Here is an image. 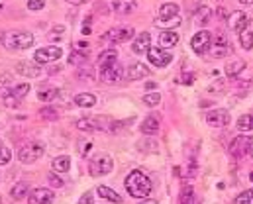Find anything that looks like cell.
<instances>
[{"mask_svg":"<svg viewBox=\"0 0 253 204\" xmlns=\"http://www.w3.org/2000/svg\"><path fill=\"white\" fill-rule=\"evenodd\" d=\"M124 185H126L127 195L131 199H149V195L153 193L151 179L143 171H139V169H133V171L127 173Z\"/></svg>","mask_w":253,"mask_h":204,"instance_id":"6da1fadb","label":"cell"},{"mask_svg":"<svg viewBox=\"0 0 253 204\" xmlns=\"http://www.w3.org/2000/svg\"><path fill=\"white\" fill-rule=\"evenodd\" d=\"M0 41L6 49H28L34 45V36L30 32H6Z\"/></svg>","mask_w":253,"mask_h":204,"instance_id":"7a4b0ae2","label":"cell"},{"mask_svg":"<svg viewBox=\"0 0 253 204\" xmlns=\"http://www.w3.org/2000/svg\"><path fill=\"white\" fill-rule=\"evenodd\" d=\"M114 163H112V157L106 155V153H96L88 159V173L90 177H102V175H108L112 171Z\"/></svg>","mask_w":253,"mask_h":204,"instance_id":"3957f363","label":"cell"},{"mask_svg":"<svg viewBox=\"0 0 253 204\" xmlns=\"http://www.w3.org/2000/svg\"><path fill=\"white\" fill-rule=\"evenodd\" d=\"M43 153H45V145L42 141H30V143H26V145L20 147L18 159H20V163L30 165V163H36Z\"/></svg>","mask_w":253,"mask_h":204,"instance_id":"277c9868","label":"cell"},{"mask_svg":"<svg viewBox=\"0 0 253 204\" xmlns=\"http://www.w3.org/2000/svg\"><path fill=\"white\" fill-rule=\"evenodd\" d=\"M61 55H63V49H61V47H57V45H45V47H42V49H36L34 61L40 63V65H45V63L57 61Z\"/></svg>","mask_w":253,"mask_h":204,"instance_id":"5b68a950","label":"cell"},{"mask_svg":"<svg viewBox=\"0 0 253 204\" xmlns=\"http://www.w3.org/2000/svg\"><path fill=\"white\" fill-rule=\"evenodd\" d=\"M208 49H210V55H212L214 59H224L226 55L232 53V47H230V41H228L226 34H218V36L212 40V43H210Z\"/></svg>","mask_w":253,"mask_h":204,"instance_id":"8992f818","label":"cell"},{"mask_svg":"<svg viewBox=\"0 0 253 204\" xmlns=\"http://www.w3.org/2000/svg\"><path fill=\"white\" fill-rule=\"evenodd\" d=\"M253 143V137L252 136H238L232 139V143L228 145V151L232 157L236 159H242L246 153H250V147Z\"/></svg>","mask_w":253,"mask_h":204,"instance_id":"52a82bcc","label":"cell"},{"mask_svg":"<svg viewBox=\"0 0 253 204\" xmlns=\"http://www.w3.org/2000/svg\"><path fill=\"white\" fill-rule=\"evenodd\" d=\"M147 59H149L151 65H155L157 69H165L173 61V55L169 51H165L163 47H149L147 49Z\"/></svg>","mask_w":253,"mask_h":204,"instance_id":"ba28073f","label":"cell"},{"mask_svg":"<svg viewBox=\"0 0 253 204\" xmlns=\"http://www.w3.org/2000/svg\"><path fill=\"white\" fill-rule=\"evenodd\" d=\"M210 43H212V34H210L208 30H200V32L194 34L192 40H190V47H192V51L198 53V55H202V53L210 47Z\"/></svg>","mask_w":253,"mask_h":204,"instance_id":"9c48e42d","label":"cell"},{"mask_svg":"<svg viewBox=\"0 0 253 204\" xmlns=\"http://www.w3.org/2000/svg\"><path fill=\"white\" fill-rule=\"evenodd\" d=\"M230 120H232V116H230V112L224 110V108H216V110H210V112L206 114V122H208L212 128H226V126L230 124Z\"/></svg>","mask_w":253,"mask_h":204,"instance_id":"30bf717a","label":"cell"},{"mask_svg":"<svg viewBox=\"0 0 253 204\" xmlns=\"http://www.w3.org/2000/svg\"><path fill=\"white\" fill-rule=\"evenodd\" d=\"M53 199H55L53 191L40 187V189H34V191L28 195V204H51Z\"/></svg>","mask_w":253,"mask_h":204,"instance_id":"8fae6325","label":"cell"},{"mask_svg":"<svg viewBox=\"0 0 253 204\" xmlns=\"http://www.w3.org/2000/svg\"><path fill=\"white\" fill-rule=\"evenodd\" d=\"M122 67L118 63H112V65H106V67L100 69V81L102 82H118L122 79Z\"/></svg>","mask_w":253,"mask_h":204,"instance_id":"7c38bea8","label":"cell"},{"mask_svg":"<svg viewBox=\"0 0 253 204\" xmlns=\"http://www.w3.org/2000/svg\"><path fill=\"white\" fill-rule=\"evenodd\" d=\"M131 36H133V28H114V30H108L104 38L112 43H122L131 40Z\"/></svg>","mask_w":253,"mask_h":204,"instance_id":"4fadbf2b","label":"cell"},{"mask_svg":"<svg viewBox=\"0 0 253 204\" xmlns=\"http://www.w3.org/2000/svg\"><path fill=\"white\" fill-rule=\"evenodd\" d=\"M151 47V36L147 32H141L135 36V40L131 41V51L135 55H141V53H147V49Z\"/></svg>","mask_w":253,"mask_h":204,"instance_id":"5bb4252c","label":"cell"},{"mask_svg":"<svg viewBox=\"0 0 253 204\" xmlns=\"http://www.w3.org/2000/svg\"><path fill=\"white\" fill-rule=\"evenodd\" d=\"M16 71L22 75V77H28V79H38L42 75V67L40 63H32V61H20L16 65Z\"/></svg>","mask_w":253,"mask_h":204,"instance_id":"9a60e30c","label":"cell"},{"mask_svg":"<svg viewBox=\"0 0 253 204\" xmlns=\"http://www.w3.org/2000/svg\"><path fill=\"white\" fill-rule=\"evenodd\" d=\"M238 34H240L242 49H246V51L253 49V20H248V24H246Z\"/></svg>","mask_w":253,"mask_h":204,"instance_id":"2e32d148","label":"cell"},{"mask_svg":"<svg viewBox=\"0 0 253 204\" xmlns=\"http://www.w3.org/2000/svg\"><path fill=\"white\" fill-rule=\"evenodd\" d=\"M137 8V2L135 0H112V10L120 16H126V14H131L135 12Z\"/></svg>","mask_w":253,"mask_h":204,"instance_id":"e0dca14e","label":"cell"},{"mask_svg":"<svg viewBox=\"0 0 253 204\" xmlns=\"http://www.w3.org/2000/svg\"><path fill=\"white\" fill-rule=\"evenodd\" d=\"M149 75V69L147 65H143V63H131L126 71V77L129 81H139V79H143V77H147Z\"/></svg>","mask_w":253,"mask_h":204,"instance_id":"ac0fdd59","label":"cell"},{"mask_svg":"<svg viewBox=\"0 0 253 204\" xmlns=\"http://www.w3.org/2000/svg\"><path fill=\"white\" fill-rule=\"evenodd\" d=\"M77 130L81 132H100V124H98V118H81L77 120Z\"/></svg>","mask_w":253,"mask_h":204,"instance_id":"d6986e66","label":"cell"},{"mask_svg":"<svg viewBox=\"0 0 253 204\" xmlns=\"http://www.w3.org/2000/svg\"><path fill=\"white\" fill-rule=\"evenodd\" d=\"M96 195L100 197V199H104V201H110V203L114 204H122V197L116 193V191H112L110 187H104V185H100V187H96Z\"/></svg>","mask_w":253,"mask_h":204,"instance_id":"ffe728a7","label":"cell"},{"mask_svg":"<svg viewBox=\"0 0 253 204\" xmlns=\"http://www.w3.org/2000/svg\"><path fill=\"white\" fill-rule=\"evenodd\" d=\"M248 20H250V18H248L244 12H234V14L228 18V28L234 30V32H240V30L248 24Z\"/></svg>","mask_w":253,"mask_h":204,"instance_id":"44dd1931","label":"cell"},{"mask_svg":"<svg viewBox=\"0 0 253 204\" xmlns=\"http://www.w3.org/2000/svg\"><path fill=\"white\" fill-rule=\"evenodd\" d=\"M159 43L163 49H169V47H175L179 43V34L173 32V30H165L161 36H159Z\"/></svg>","mask_w":253,"mask_h":204,"instance_id":"7402d4cb","label":"cell"},{"mask_svg":"<svg viewBox=\"0 0 253 204\" xmlns=\"http://www.w3.org/2000/svg\"><path fill=\"white\" fill-rule=\"evenodd\" d=\"M159 120L151 114V116H147L143 122H141V134H145V136H155L157 132H159Z\"/></svg>","mask_w":253,"mask_h":204,"instance_id":"603a6c76","label":"cell"},{"mask_svg":"<svg viewBox=\"0 0 253 204\" xmlns=\"http://www.w3.org/2000/svg\"><path fill=\"white\" fill-rule=\"evenodd\" d=\"M75 104L81 108H92L96 104V96L92 92H79L75 96Z\"/></svg>","mask_w":253,"mask_h":204,"instance_id":"cb8c5ba5","label":"cell"},{"mask_svg":"<svg viewBox=\"0 0 253 204\" xmlns=\"http://www.w3.org/2000/svg\"><path fill=\"white\" fill-rule=\"evenodd\" d=\"M116 59H118V49H104V51L98 55V69L116 63Z\"/></svg>","mask_w":253,"mask_h":204,"instance_id":"d4e9b609","label":"cell"},{"mask_svg":"<svg viewBox=\"0 0 253 204\" xmlns=\"http://www.w3.org/2000/svg\"><path fill=\"white\" fill-rule=\"evenodd\" d=\"M194 18V22L196 24H200V26H206L208 24V20H210V16H212V10L208 8V6H198L196 10H194V14H192Z\"/></svg>","mask_w":253,"mask_h":204,"instance_id":"484cf974","label":"cell"},{"mask_svg":"<svg viewBox=\"0 0 253 204\" xmlns=\"http://www.w3.org/2000/svg\"><path fill=\"white\" fill-rule=\"evenodd\" d=\"M57 96H59V88H55V86H43L38 90V98L42 102H53Z\"/></svg>","mask_w":253,"mask_h":204,"instance_id":"4316f807","label":"cell"},{"mask_svg":"<svg viewBox=\"0 0 253 204\" xmlns=\"http://www.w3.org/2000/svg\"><path fill=\"white\" fill-rule=\"evenodd\" d=\"M51 167H53L55 173H67L71 169V159L67 155H59V157H55L51 161Z\"/></svg>","mask_w":253,"mask_h":204,"instance_id":"83f0119b","label":"cell"},{"mask_svg":"<svg viewBox=\"0 0 253 204\" xmlns=\"http://www.w3.org/2000/svg\"><path fill=\"white\" fill-rule=\"evenodd\" d=\"M159 16L165 20V18H175V16H179V4H175V2H167V4H161V8H159Z\"/></svg>","mask_w":253,"mask_h":204,"instance_id":"f1b7e54d","label":"cell"},{"mask_svg":"<svg viewBox=\"0 0 253 204\" xmlns=\"http://www.w3.org/2000/svg\"><path fill=\"white\" fill-rule=\"evenodd\" d=\"M28 191H30L28 183L20 181V183H16V185L12 187V191H10V197H12L14 201H22L24 197H28Z\"/></svg>","mask_w":253,"mask_h":204,"instance_id":"f546056e","label":"cell"},{"mask_svg":"<svg viewBox=\"0 0 253 204\" xmlns=\"http://www.w3.org/2000/svg\"><path fill=\"white\" fill-rule=\"evenodd\" d=\"M238 128H240L242 132L253 130V114H244V116H240V118H238Z\"/></svg>","mask_w":253,"mask_h":204,"instance_id":"4dcf8cb0","label":"cell"},{"mask_svg":"<svg viewBox=\"0 0 253 204\" xmlns=\"http://www.w3.org/2000/svg\"><path fill=\"white\" fill-rule=\"evenodd\" d=\"M10 92H12L16 98H20V100H22V98L30 92V82H20V84L12 86V88H10Z\"/></svg>","mask_w":253,"mask_h":204,"instance_id":"1f68e13d","label":"cell"},{"mask_svg":"<svg viewBox=\"0 0 253 204\" xmlns=\"http://www.w3.org/2000/svg\"><path fill=\"white\" fill-rule=\"evenodd\" d=\"M246 69V63L244 61H234V63H230V65H226V75L228 77H236V75H240L242 71Z\"/></svg>","mask_w":253,"mask_h":204,"instance_id":"d6a6232c","label":"cell"},{"mask_svg":"<svg viewBox=\"0 0 253 204\" xmlns=\"http://www.w3.org/2000/svg\"><path fill=\"white\" fill-rule=\"evenodd\" d=\"M2 102H4V106H8V108H16V106L20 104V98H16L10 90H4V92H2Z\"/></svg>","mask_w":253,"mask_h":204,"instance_id":"836d02e7","label":"cell"},{"mask_svg":"<svg viewBox=\"0 0 253 204\" xmlns=\"http://www.w3.org/2000/svg\"><path fill=\"white\" fill-rule=\"evenodd\" d=\"M181 24V18L175 16V18H161V20H155V26L157 28H173V26H179Z\"/></svg>","mask_w":253,"mask_h":204,"instance_id":"e575fe53","label":"cell"},{"mask_svg":"<svg viewBox=\"0 0 253 204\" xmlns=\"http://www.w3.org/2000/svg\"><path fill=\"white\" fill-rule=\"evenodd\" d=\"M179 204H194V191H192L190 187H185V189L181 191Z\"/></svg>","mask_w":253,"mask_h":204,"instance_id":"d590c367","label":"cell"},{"mask_svg":"<svg viewBox=\"0 0 253 204\" xmlns=\"http://www.w3.org/2000/svg\"><path fill=\"white\" fill-rule=\"evenodd\" d=\"M84 61H86V55L77 51V49H73V53L69 55V63L71 65H84Z\"/></svg>","mask_w":253,"mask_h":204,"instance_id":"8d00e7d4","label":"cell"},{"mask_svg":"<svg viewBox=\"0 0 253 204\" xmlns=\"http://www.w3.org/2000/svg\"><path fill=\"white\" fill-rule=\"evenodd\" d=\"M143 102H145L147 106H157V104L161 102V94H159V92H147V94L143 96Z\"/></svg>","mask_w":253,"mask_h":204,"instance_id":"74e56055","label":"cell"},{"mask_svg":"<svg viewBox=\"0 0 253 204\" xmlns=\"http://www.w3.org/2000/svg\"><path fill=\"white\" fill-rule=\"evenodd\" d=\"M77 77L81 79V81H94V73H92V69H88L86 65L84 67H81L79 69V73H77Z\"/></svg>","mask_w":253,"mask_h":204,"instance_id":"f35d334b","label":"cell"},{"mask_svg":"<svg viewBox=\"0 0 253 204\" xmlns=\"http://www.w3.org/2000/svg\"><path fill=\"white\" fill-rule=\"evenodd\" d=\"M252 201H253V191H244L242 195L236 197L234 204H252Z\"/></svg>","mask_w":253,"mask_h":204,"instance_id":"ab89813d","label":"cell"},{"mask_svg":"<svg viewBox=\"0 0 253 204\" xmlns=\"http://www.w3.org/2000/svg\"><path fill=\"white\" fill-rule=\"evenodd\" d=\"M10 159H12V151H10L6 145L0 143V165H8Z\"/></svg>","mask_w":253,"mask_h":204,"instance_id":"60d3db41","label":"cell"},{"mask_svg":"<svg viewBox=\"0 0 253 204\" xmlns=\"http://www.w3.org/2000/svg\"><path fill=\"white\" fill-rule=\"evenodd\" d=\"M40 114H42V118H45V120H55L59 114H57V110L55 108H51V106H45V108H42L40 110Z\"/></svg>","mask_w":253,"mask_h":204,"instance_id":"b9f144b4","label":"cell"},{"mask_svg":"<svg viewBox=\"0 0 253 204\" xmlns=\"http://www.w3.org/2000/svg\"><path fill=\"white\" fill-rule=\"evenodd\" d=\"M47 181H49V185H51L53 189H61V187H63V185H65V183H63V179H61L59 175H55L53 171H51V173L47 175Z\"/></svg>","mask_w":253,"mask_h":204,"instance_id":"7bdbcfd3","label":"cell"},{"mask_svg":"<svg viewBox=\"0 0 253 204\" xmlns=\"http://www.w3.org/2000/svg\"><path fill=\"white\" fill-rule=\"evenodd\" d=\"M43 6H45V0H28V10H32V12H38Z\"/></svg>","mask_w":253,"mask_h":204,"instance_id":"ee69618b","label":"cell"},{"mask_svg":"<svg viewBox=\"0 0 253 204\" xmlns=\"http://www.w3.org/2000/svg\"><path fill=\"white\" fill-rule=\"evenodd\" d=\"M63 32H65L63 26H55V28L49 32V38H51V40H61V38H63Z\"/></svg>","mask_w":253,"mask_h":204,"instance_id":"f6af8a7d","label":"cell"},{"mask_svg":"<svg viewBox=\"0 0 253 204\" xmlns=\"http://www.w3.org/2000/svg\"><path fill=\"white\" fill-rule=\"evenodd\" d=\"M88 47H90V45H88L86 41H77V43H75V49L81 51V53H84V55H88Z\"/></svg>","mask_w":253,"mask_h":204,"instance_id":"bcb514c9","label":"cell"},{"mask_svg":"<svg viewBox=\"0 0 253 204\" xmlns=\"http://www.w3.org/2000/svg\"><path fill=\"white\" fill-rule=\"evenodd\" d=\"M90 147H92L90 141H81V143H79V153H81V155H86Z\"/></svg>","mask_w":253,"mask_h":204,"instance_id":"7dc6e473","label":"cell"},{"mask_svg":"<svg viewBox=\"0 0 253 204\" xmlns=\"http://www.w3.org/2000/svg\"><path fill=\"white\" fill-rule=\"evenodd\" d=\"M79 204H92V195H90V193H84V195L81 197Z\"/></svg>","mask_w":253,"mask_h":204,"instance_id":"c3c4849f","label":"cell"},{"mask_svg":"<svg viewBox=\"0 0 253 204\" xmlns=\"http://www.w3.org/2000/svg\"><path fill=\"white\" fill-rule=\"evenodd\" d=\"M192 81H194V75H192V73H185V75H183V82H185V84H190Z\"/></svg>","mask_w":253,"mask_h":204,"instance_id":"681fc988","label":"cell"},{"mask_svg":"<svg viewBox=\"0 0 253 204\" xmlns=\"http://www.w3.org/2000/svg\"><path fill=\"white\" fill-rule=\"evenodd\" d=\"M65 2H69V4H73V6H81V4H84V2H88V0H65Z\"/></svg>","mask_w":253,"mask_h":204,"instance_id":"f907efd6","label":"cell"},{"mask_svg":"<svg viewBox=\"0 0 253 204\" xmlns=\"http://www.w3.org/2000/svg\"><path fill=\"white\" fill-rule=\"evenodd\" d=\"M216 14H218V18H222V20H226V10H224L222 6L218 8V12H216Z\"/></svg>","mask_w":253,"mask_h":204,"instance_id":"816d5d0a","label":"cell"},{"mask_svg":"<svg viewBox=\"0 0 253 204\" xmlns=\"http://www.w3.org/2000/svg\"><path fill=\"white\" fill-rule=\"evenodd\" d=\"M83 34H84V36H88V34H90V26H88V24H86V26H83Z\"/></svg>","mask_w":253,"mask_h":204,"instance_id":"f5cc1de1","label":"cell"},{"mask_svg":"<svg viewBox=\"0 0 253 204\" xmlns=\"http://www.w3.org/2000/svg\"><path fill=\"white\" fill-rule=\"evenodd\" d=\"M151 88H155V82H145V90H151Z\"/></svg>","mask_w":253,"mask_h":204,"instance_id":"db71d44e","label":"cell"},{"mask_svg":"<svg viewBox=\"0 0 253 204\" xmlns=\"http://www.w3.org/2000/svg\"><path fill=\"white\" fill-rule=\"evenodd\" d=\"M240 4H244V6H250V4H253V0H240Z\"/></svg>","mask_w":253,"mask_h":204,"instance_id":"11a10c76","label":"cell"},{"mask_svg":"<svg viewBox=\"0 0 253 204\" xmlns=\"http://www.w3.org/2000/svg\"><path fill=\"white\" fill-rule=\"evenodd\" d=\"M141 204H159L157 201H151V199H147V201H143Z\"/></svg>","mask_w":253,"mask_h":204,"instance_id":"9f6ffc18","label":"cell"},{"mask_svg":"<svg viewBox=\"0 0 253 204\" xmlns=\"http://www.w3.org/2000/svg\"><path fill=\"white\" fill-rule=\"evenodd\" d=\"M250 153H252V157H253V143H252V147H250Z\"/></svg>","mask_w":253,"mask_h":204,"instance_id":"6f0895ef","label":"cell"},{"mask_svg":"<svg viewBox=\"0 0 253 204\" xmlns=\"http://www.w3.org/2000/svg\"><path fill=\"white\" fill-rule=\"evenodd\" d=\"M250 179H252V181H253V173H250Z\"/></svg>","mask_w":253,"mask_h":204,"instance_id":"680465c9","label":"cell"}]
</instances>
